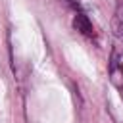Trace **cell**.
Returning a JSON list of instances; mask_svg holds the SVG:
<instances>
[{
  "label": "cell",
  "instance_id": "cell-2",
  "mask_svg": "<svg viewBox=\"0 0 123 123\" xmlns=\"http://www.w3.org/2000/svg\"><path fill=\"white\" fill-rule=\"evenodd\" d=\"M111 25H113V33H115V37L123 38V2H121V4L117 6V10H115Z\"/></svg>",
  "mask_w": 123,
  "mask_h": 123
},
{
  "label": "cell",
  "instance_id": "cell-1",
  "mask_svg": "<svg viewBox=\"0 0 123 123\" xmlns=\"http://www.w3.org/2000/svg\"><path fill=\"white\" fill-rule=\"evenodd\" d=\"M73 25H75V29H77L79 33H83V35H86V37H90V35L94 33V29H92V23H90L88 15H85L83 12H79V13L75 15Z\"/></svg>",
  "mask_w": 123,
  "mask_h": 123
},
{
  "label": "cell",
  "instance_id": "cell-3",
  "mask_svg": "<svg viewBox=\"0 0 123 123\" xmlns=\"http://www.w3.org/2000/svg\"><path fill=\"white\" fill-rule=\"evenodd\" d=\"M63 2H65L67 6H71L73 10H79V2H77V0H63Z\"/></svg>",
  "mask_w": 123,
  "mask_h": 123
}]
</instances>
